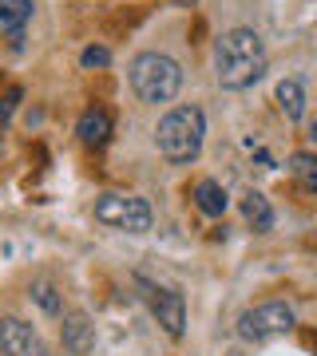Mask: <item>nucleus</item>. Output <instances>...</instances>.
Listing matches in <instances>:
<instances>
[{
    "mask_svg": "<svg viewBox=\"0 0 317 356\" xmlns=\"http://www.w3.org/2000/svg\"><path fill=\"white\" fill-rule=\"evenodd\" d=\"M203 139H206V115L194 103L171 107L159 119V127H155V147H159V154L167 163H175V166L194 163L203 154Z\"/></svg>",
    "mask_w": 317,
    "mask_h": 356,
    "instance_id": "2",
    "label": "nucleus"
},
{
    "mask_svg": "<svg viewBox=\"0 0 317 356\" xmlns=\"http://www.w3.org/2000/svg\"><path fill=\"white\" fill-rule=\"evenodd\" d=\"M60 337H63V348L72 356H88L95 348V325H91L88 313H63V325H60Z\"/></svg>",
    "mask_w": 317,
    "mask_h": 356,
    "instance_id": "7",
    "label": "nucleus"
},
{
    "mask_svg": "<svg viewBox=\"0 0 317 356\" xmlns=\"http://www.w3.org/2000/svg\"><path fill=\"white\" fill-rule=\"evenodd\" d=\"M76 135L84 147H107V139H111V115L103 111V107H88V111L79 115V123H76Z\"/></svg>",
    "mask_w": 317,
    "mask_h": 356,
    "instance_id": "8",
    "label": "nucleus"
},
{
    "mask_svg": "<svg viewBox=\"0 0 317 356\" xmlns=\"http://www.w3.org/2000/svg\"><path fill=\"white\" fill-rule=\"evenodd\" d=\"M309 139L317 143V119H314V123H309Z\"/></svg>",
    "mask_w": 317,
    "mask_h": 356,
    "instance_id": "19",
    "label": "nucleus"
},
{
    "mask_svg": "<svg viewBox=\"0 0 317 356\" xmlns=\"http://www.w3.org/2000/svg\"><path fill=\"white\" fill-rule=\"evenodd\" d=\"M127 198H131V194H103L100 202H95V222H103V226H115V229H123Z\"/></svg>",
    "mask_w": 317,
    "mask_h": 356,
    "instance_id": "13",
    "label": "nucleus"
},
{
    "mask_svg": "<svg viewBox=\"0 0 317 356\" xmlns=\"http://www.w3.org/2000/svg\"><path fill=\"white\" fill-rule=\"evenodd\" d=\"M123 229L127 234H147L151 229V206H147V198H127V218H123Z\"/></svg>",
    "mask_w": 317,
    "mask_h": 356,
    "instance_id": "15",
    "label": "nucleus"
},
{
    "mask_svg": "<svg viewBox=\"0 0 317 356\" xmlns=\"http://www.w3.org/2000/svg\"><path fill=\"white\" fill-rule=\"evenodd\" d=\"M131 88L139 95L143 103H171L183 88V67L178 60H171L167 51H139L135 60H131Z\"/></svg>",
    "mask_w": 317,
    "mask_h": 356,
    "instance_id": "3",
    "label": "nucleus"
},
{
    "mask_svg": "<svg viewBox=\"0 0 317 356\" xmlns=\"http://www.w3.org/2000/svg\"><path fill=\"white\" fill-rule=\"evenodd\" d=\"M24 99V91L20 88H8L4 95H0V123H8L13 119V111H16V103Z\"/></svg>",
    "mask_w": 317,
    "mask_h": 356,
    "instance_id": "18",
    "label": "nucleus"
},
{
    "mask_svg": "<svg viewBox=\"0 0 317 356\" xmlns=\"http://www.w3.org/2000/svg\"><path fill=\"white\" fill-rule=\"evenodd\" d=\"M151 309H155V321L163 325V332L171 341H178V337L187 332V301H183V293L151 289Z\"/></svg>",
    "mask_w": 317,
    "mask_h": 356,
    "instance_id": "6",
    "label": "nucleus"
},
{
    "mask_svg": "<svg viewBox=\"0 0 317 356\" xmlns=\"http://www.w3.org/2000/svg\"><path fill=\"white\" fill-rule=\"evenodd\" d=\"M290 175L302 182L305 191H317V154L314 151H293L290 154Z\"/></svg>",
    "mask_w": 317,
    "mask_h": 356,
    "instance_id": "14",
    "label": "nucleus"
},
{
    "mask_svg": "<svg viewBox=\"0 0 317 356\" xmlns=\"http://www.w3.org/2000/svg\"><path fill=\"white\" fill-rule=\"evenodd\" d=\"M266 44L254 28H230L215 40V79L226 91H246L266 76Z\"/></svg>",
    "mask_w": 317,
    "mask_h": 356,
    "instance_id": "1",
    "label": "nucleus"
},
{
    "mask_svg": "<svg viewBox=\"0 0 317 356\" xmlns=\"http://www.w3.org/2000/svg\"><path fill=\"white\" fill-rule=\"evenodd\" d=\"M79 64H84V67H107V64H111V51L100 48V44H91V48L79 51Z\"/></svg>",
    "mask_w": 317,
    "mask_h": 356,
    "instance_id": "17",
    "label": "nucleus"
},
{
    "mask_svg": "<svg viewBox=\"0 0 317 356\" xmlns=\"http://www.w3.org/2000/svg\"><path fill=\"white\" fill-rule=\"evenodd\" d=\"M0 353L4 356H48V344L20 317H4L0 321Z\"/></svg>",
    "mask_w": 317,
    "mask_h": 356,
    "instance_id": "5",
    "label": "nucleus"
},
{
    "mask_svg": "<svg viewBox=\"0 0 317 356\" xmlns=\"http://www.w3.org/2000/svg\"><path fill=\"white\" fill-rule=\"evenodd\" d=\"M242 214H246V222H250L254 229H270L274 226V206H270L266 194L250 191L246 198H242Z\"/></svg>",
    "mask_w": 317,
    "mask_h": 356,
    "instance_id": "12",
    "label": "nucleus"
},
{
    "mask_svg": "<svg viewBox=\"0 0 317 356\" xmlns=\"http://www.w3.org/2000/svg\"><path fill=\"white\" fill-rule=\"evenodd\" d=\"M32 20V0H0V40H24V28Z\"/></svg>",
    "mask_w": 317,
    "mask_h": 356,
    "instance_id": "9",
    "label": "nucleus"
},
{
    "mask_svg": "<svg viewBox=\"0 0 317 356\" xmlns=\"http://www.w3.org/2000/svg\"><path fill=\"white\" fill-rule=\"evenodd\" d=\"M194 206H199L206 218H222L226 214V206H230V198H226V191L218 186L215 178H203V182H194Z\"/></svg>",
    "mask_w": 317,
    "mask_h": 356,
    "instance_id": "11",
    "label": "nucleus"
},
{
    "mask_svg": "<svg viewBox=\"0 0 317 356\" xmlns=\"http://www.w3.org/2000/svg\"><path fill=\"white\" fill-rule=\"evenodd\" d=\"M32 301H36L48 317H63V297L52 281H36V285H32Z\"/></svg>",
    "mask_w": 317,
    "mask_h": 356,
    "instance_id": "16",
    "label": "nucleus"
},
{
    "mask_svg": "<svg viewBox=\"0 0 317 356\" xmlns=\"http://www.w3.org/2000/svg\"><path fill=\"white\" fill-rule=\"evenodd\" d=\"M293 325H297L293 305H286V301H262V305L246 309L238 317V337L262 344V341H274V337H286Z\"/></svg>",
    "mask_w": 317,
    "mask_h": 356,
    "instance_id": "4",
    "label": "nucleus"
},
{
    "mask_svg": "<svg viewBox=\"0 0 317 356\" xmlns=\"http://www.w3.org/2000/svg\"><path fill=\"white\" fill-rule=\"evenodd\" d=\"M274 99H278V107H281V115L290 119V123H297L305 115V88H302V79H281L278 88H274Z\"/></svg>",
    "mask_w": 317,
    "mask_h": 356,
    "instance_id": "10",
    "label": "nucleus"
}]
</instances>
